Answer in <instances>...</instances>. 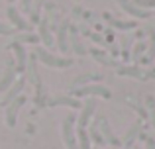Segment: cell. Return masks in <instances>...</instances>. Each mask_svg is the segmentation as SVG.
<instances>
[{
    "mask_svg": "<svg viewBox=\"0 0 155 149\" xmlns=\"http://www.w3.org/2000/svg\"><path fill=\"white\" fill-rule=\"evenodd\" d=\"M34 55L39 63H43V65L49 67V69H69V67L75 63L71 57H59V55L51 53L49 49H43V47H35Z\"/></svg>",
    "mask_w": 155,
    "mask_h": 149,
    "instance_id": "1",
    "label": "cell"
},
{
    "mask_svg": "<svg viewBox=\"0 0 155 149\" xmlns=\"http://www.w3.org/2000/svg\"><path fill=\"white\" fill-rule=\"evenodd\" d=\"M92 124H94L96 130L100 131V135H102L104 143L112 145L114 149H122V139H118L116 135H114V131H112V128H110L108 120H106L102 114H96V116H94V122H92Z\"/></svg>",
    "mask_w": 155,
    "mask_h": 149,
    "instance_id": "2",
    "label": "cell"
},
{
    "mask_svg": "<svg viewBox=\"0 0 155 149\" xmlns=\"http://www.w3.org/2000/svg\"><path fill=\"white\" fill-rule=\"evenodd\" d=\"M77 118L75 114H67L61 124V135H63V143L67 149H77V130H75Z\"/></svg>",
    "mask_w": 155,
    "mask_h": 149,
    "instance_id": "3",
    "label": "cell"
},
{
    "mask_svg": "<svg viewBox=\"0 0 155 149\" xmlns=\"http://www.w3.org/2000/svg\"><path fill=\"white\" fill-rule=\"evenodd\" d=\"M116 75L118 76H132V79L136 80H141V83H145V80L153 79L155 76V71H149V69H143L141 65H122L120 69H116Z\"/></svg>",
    "mask_w": 155,
    "mask_h": 149,
    "instance_id": "4",
    "label": "cell"
},
{
    "mask_svg": "<svg viewBox=\"0 0 155 149\" xmlns=\"http://www.w3.org/2000/svg\"><path fill=\"white\" fill-rule=\"evenodd\" d=\"M71 94L75 96V98H83V96H91V98H96V96H100V98H110L112 92H110V88L102 86L100 83H94V84H88V86L77 88V90H73Z\"/></svg>",
    "mask_w": 155,
    "mask_h": 149,
    "instance_id": "5",
    "label": "cell"
},
{
    "mask_svg": "<svg viewBox=\"0 0 155 149\" xmlns=\"http://www.w3.org/2000/svg\"><path fill=\"white\" fill-rule=\"evenodd\" d=\"M96 116V98H87L83 102V108H81V114L77 118V128H83L87 130L91 120Z\"/></svg>",
    "mask_w": 155,
    "mask_h": 149,
    "instance_id": "6",
    "label": "cell"
},
{
    "mask_svg": "<svg viewBox=\"0 0 155 149\" xmlns=\"http://www.w3.org/2000/svg\"><path fill=\"white\" fill-rule=\"evenodd\" d=\"M18 80V69H16V63H14V59H8L6 61V67H4V71H2V75H0V92H6L8 88L12 86V84Z\"/></svg>",
    "mask_w": 155,
    "mask_h": 149,
    "instance_id": "7",
    "label": "cell"
},
{
    "mask_svg": "<svg viewBox=\"0 0 155 149\" xmlns=\"http://www.w3.org/2000/svg\"><path fill=\"white\" fill-rule=\"evenodd\" d=\"M69 51H73L75 55H79V57H84V55L88 53V47H84L83 39H81V31L79 28L75 26V24H71L69 26Z\"/></svg>",
    "mask_w": 155,
    "mask_h": 149,
    "instance_id": "8",
    "label": "cell"
},
{
    "mask_svg": "<svg viewBox=\"0 0 155 149\" xmlns=\"http://www.w3.org/2000/svg\"><path fill=\"white\" fill-rule=\"evenodd\" d=\"M45 106H49V108L67 106V108H71V110H77V108H83V104L73 94H55V96H49V98L45 100Z\"/></svg>",
    "mask_w": 155,
    "mask_h": 149,
    "instance_id": "9",
    "label": "cell"
},
{
    "mask_svg": "<svg viewBox=\"0 0 155 149\" xmlns=\"http://www.w3.org/2000/svg\"><path fill=\"white\" fill-rule=\"evenodd\" d=\"M6 16H8V20H10V26L14 28L16 31H31V24H30V20L24 18L22 12H20L18 8L8 6Z\"/></svg>",
    "mask_w": 155,
    "mask_h": 149,
    "instance_id": "10",
    "label": "cell"
},
{
    "mask_svg": "<svg viewBox=\"0 0 155 149\" xmlns=\"http://www.w3.org/2000/svg\"><path fill=\"white\" fill-rule=\"evenodd\" d=\"M26 96H18L16 100H12L10 104H8L6 108H4V122H6V126L8 128H14L16 126V118H18V112H20V108L26 104Z\"/></svg>",
    "mask_w": 155,
    "mask_h": 149,
    "instance_id": "11",
    "label": "cell"
},
{
    "mask_svg": "<svg viewBox=\"0 0 155 149\" xmlns=\"http://www.w3.org/2000/svg\"><path fill=\"white\" fill-rule=\"evenodd\" d=\"M8 49H12V53H14V63H16L18 73H26V67H28V49H26V45H22V43H18V41H12L10 45H8Z\"/></svg>",
    "mask_w": 155,
    "mask_h": 149,
    "instance_id": "12",
    "label": "cell"
},
{
    "mask_svg": "<svg viewBox=\"0 0 155 149\" xmlns=\"http://www.w3.org/2000/svg\"><path fill=\"white\" fill-rule=\"evenodd\" d=\"M24 88H26V76H20V79L16 80V83L12 84V86L8 88L6 92H4V96L0 98V106H4V108H6L8 104L12 102V100H16L18 96H22Z\"/></svg>",
    "mask_w": 155,
    "mask_h": 149,
    "instance_id": "13",
    "label": "cell"
},
{
    "mask_svg": "<svg viewBox=\"0 0 155 149\" xmlns=\"http://www.w3.org/2000/svg\"><path fill=\"white\" fill-rule=\"evenodd\" d=\"M69 26H71V22H69L67 18H63L61 24H59V28L55 30L57 47H59L61 53H67V51H69Z\"/></svg>",
    "mask_w": 155,
    "mask_h": 149,
    "instance_id": "14",
    "label": "cell"
},
{
    "mask_svg": "<svg viewBox=\"0 0 155 149\" xmlns=\"http://www.w3.org/2000/svg\"><path fill=\"white\" fill-rule=\"evenodd\" d=\"M102 79H104V75H100V73H83V75H79V76L73 79V83L69 84V88H71V92H73V90H77V88L94 84L96 80H102Z\"/></svg>",
    "mask_w": 155,
    "mask_h": 149,
    "instance_id": "15",
    "label": "cell"
},
{
    "mask_svg": "<svg viewBox=\"0 0 155 149\" xmlns=\"http://www.w3.org/2000/svg\"><path fill=\"white\" fill-rule=\"evenodd\" d=\"M102 18L106 20V24H110V28L120 30V31H130V30H136V28H137V22H136V20H122V18L112 16V14H104Z\"/></svg>",
    "mask_w": 155,
    "mask_h": 149,
    "instance_id": "16",
    "label": "cell"
},
{
    "mask_svg": "<svg viewBox=\"0 0 155 149\" xmlns=\"http://www.w3.org/2000/svg\"><path fill=\"white\" fill-rule=\"evenodd\" d=\"M118 4H120V8L128 16H132V18H137V20H149L151 18V12H145V10H141V8H137L132 0H118Z\"/></svg>",
    "mask_w": 155,
    "mask_h": 149,
    "instance_id": "17",
    "label": "cell"
},
{
    "mask_svg": "<svg viewBox=\"0 0 155 149\" xmlns=\"http://www.w3.org/2000/svg\"><path fill=\"white\" fill-rule=\"evenodd\" d=\"M141 122H134L132 126H130V130L124 134V138H122V149H134V143L137 141V138L141 135Z\"/></svg>",
    "mask_w": 155,
    "mask_h": 149,
    "instance_id": "18",
    "label": "cell"
},
{
    "mask_svg": "<svg viewBox=\"0 0 155 149\" xmlns=\"http://www.w3.org/2000/svg\"><path fill=\"white\" fill-rule=\"evenodd\" d=\"M38 35H39V41H43V45H45L47 49L53 47L55 39H53L51 28H49V20H47L45 16H41V20H39V24H38Z\"/></svg>",
    "mask_w": 155,
    "mask_h": 149,
    "instance_id": "19",
    "label": "cell"
},
{
    "mask_svg": "<svg viewBox=\"0 0 155 149\" xmlns=\"http://www.w3.org/2000/svg\"><path fill=\"white\" fill-rule=\"evenodd\" d=\"M88 53H91V57L94 59V61H98L100 65L114 67V69H120V67H122V63H120V61H116V59H112V57H108V55H106V49L91 47V49H88Z\"/></svg>",
    "mask_w": 155,
    "mask_h": 149,
    "instance_id": "20",
    "label": "cell"
},
{
    "mask_svg": "<svg viewBox=\"0 0 155 149\" xmlns=\"http://www.w3.org/2000/svg\"><path fill=\"white\" fill-rule=\"evenodd\" d=\"M43 6H45V10H47L45 18L49 20V28H51V30H57L59 24H61V20H63V18H61V12L57 10V6L53 2H45Z\"/></svg>",
    "mask_w": 155,
    "mask_h": 149,
    "instance_id": "21",
    "label": "cell"
},
{
    "mask_svg": "<svg viewBox=\"0 0 155 149\" xmlns=\"http://www.w3.org/2000/svg\"><path fill=\"white\" fill-rule=\"evenodd\" d=\"M145 51H147V43H145L143 39H137V41L132 45V53H130L134 65H140L141 63V59L145 57Z\"/></svg>",
    "mask_w": 155,
    "mask_h": 149,
    "instance_id": "22",
    "label": "cell"
},
{
    "mask_svg": "<svg viewBox=\"0 0 155 149\" xmlns=\"http://www.w3.org/2000/svg\"><path fill=\"white\" fill-rule=\"evenodd\" d=\"M43 4H45V0H34V4H31V10H30V24L34 26V24H39V20H41V8Z\"/></svg>",
    "mask_w": 155,
    "mask_h": 149,
    "instance_id": "23",
    "label": "cell"
},
{
    "mask_svg": "<svg viewBox=\"0 0 155 149\" xmlns=\"http://www.w3.org/2000/svg\"><path fill=\"white\" fill-rule=\"evenodd\" d=\"M155 59V30L149 31V45H147V51H145V57L141 59L140 65H149V63H153Z\"/></svg>",
    "mask_w": 155,
    "mask_h": 149,
    "instance_id": "24",
    "label": "cell"
},
{
    "mask_svg": "<svg viewBox=\"0 0 155 149\" xmlns=\"http://www.w3.org/2000/svg\"><path fill=\"white\" fill-rule=\"evenodd\" d=\"M91 138H88V131L83 128H77V149H92L91 145Z\"/></svg>",
    "mask_w": 155,
    "mask_h": 149,
    "instance_id": "25",
    "label": "cell"
},
{
    "mask_svg": "<svg viewBox=\"0 0 155 149\" xmlns=\"http://www.w3.org/2000/svg\"><path fill=\"white\" fill-rule=\"evenodd\" d=\"M14 41L22 43V45H26V43H39V35L34 34V31H24V34L14 35Z\"/></svg>",
    "mask_w": 155,
    "mask_h": 149,
    "instance_id": "26",
    "label": "cell"
},
{
    "mask_svg": "<svg viewBox=\"0 0 155 149\" xmlns=\"http://www.w3.org/2000/svg\"><path fill=\"white\" fill-rule=\"evenodd\" d=\"M145 112H147V118L151 122V126L155 128V98L151 94H145Z\"/></svg>",
    "mask_w": 155,
    "mask_h": 149,
    "instance_id": "27",
    "label": "cell"
},
{
    "mask_svg": "<svg viewBox=\"0 0 155 149\" xmlns=\"http://www.w3.org/2000/svg\"><path fill=\"white\" fill-rule=\"evenodd\" d=\"M88 138H91V141H92V143H96L98 147H100V145H106L104 139H102V135H100V131L96 130L94 124H91V134H88Z\"/></svg>",
    "mask_w": 155,
    "mask_h": 149,
    "instance_id": "28",
    "label": "cell"
},
{
    "mask_svg": "<svg viewBox=\"0 0 155 149\" xmlns=\"http://www.w3.org/2000/svg\"><path fill=\"white\" fill-rule=\"evenodd\" d=\"M134 4H136L137 8H141V10L149 12L151 8H155V0H132Z\"/></svg>",
    "mask_w": 155,
    "mask_h": 149,
    "instance_id": "29",
    "label": "cell"
},
{
    "mask_svg": "<svg viewBox=\"0 0 155 149\" xmlns=\"http://www.w3.org/2000/svg\"><path fill=\"white\" fill-rule=\"evenodd\" d=\"M0 35H16V30L10 26V24L0 22Z\"/></svg>",
    "mask_w": 155,
    "mask_h": 149,
    "instance_id": "30",
    "label": "cell"
},
{
    "mask_svg": "<svg viewBox=\"0 0 155 149\" xmlns=\"http://www.w3.org/2000/svg\"><path fill=\"white\" fill-rule=\"evenodd\" d=\"M18 2H20V12H24V14H30L34 0H18Z\"/></svg>",
    "mask_w": 155,
    "mask_h": 149,
    "instance_id": "31",
    "label": "cell"
},
{
    "mask_svg": "<svg viewBox=\"0 0 155 149\" xmlns=\"http://www.w3.org/2000/svg\"><path fill=\"white\" fill-rule=\"evenodd\" d=\"M141 139H143L145 149H155V138H151V135H141Z\"/></svg>",
    "mask_w": 155,
    "mask_h": 149,
    "instance_id": "32",
    "label": "cell"
},
{
    "mask_svg": "<svg viewBox=\"0 0 155 149\" xmlns=\"http://www.w3.org/2000/svg\"><path fill=\"white\" fill-rule=\"evenodd\" d=\"M6 2H8V4H10V6H12V4H14V2H16V0H6Z\"/></svg>",
    "mask_w": 155,
    "mask_h": 149,
    "instance_id": "33",
    "label": "cell"
},
{
    "mask_svg": "<svg viewBox=\"0 0 155 149\" xmlns=\"http://www.w3.org/2000/svg\"><path fill=\"white\" fill-rule=\"evenodd\" d=\"M134 149H140V147H134Z\"/></svg>",
    "mask_w": 155,
    "mask_h": 149,
    "instance_id": "34",
    "label": "cell"
},
{
    "mask_svg": "<svg viewBox=\"0 0 155 149\" xmlns=\"http://www.w3.org/2000/svg\"><path fill=\"white\" fill-rule=\"evenodd\" d=\"M112 149H114V147H112Z\"/></svg>",
    "mask_w": 155,
    "mask_h": 149,
    "instance_id": "35",
    "label": "cell"
}]
</instances>
